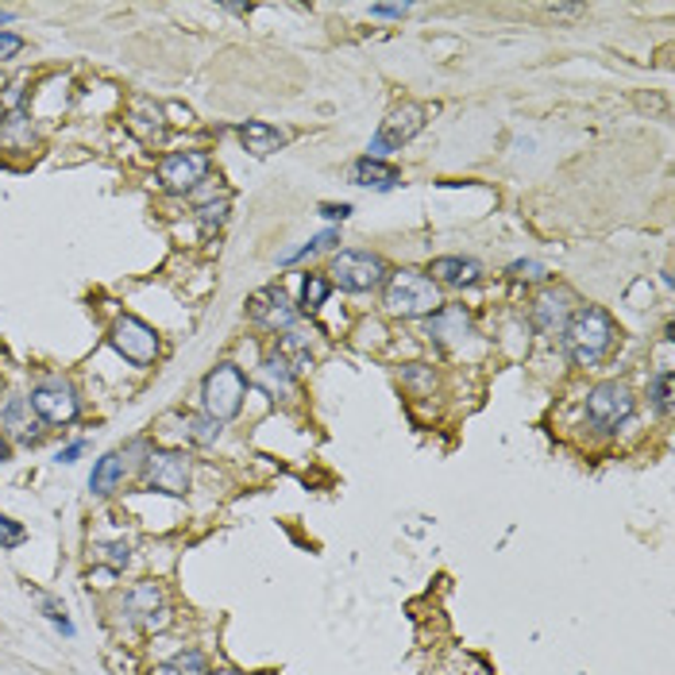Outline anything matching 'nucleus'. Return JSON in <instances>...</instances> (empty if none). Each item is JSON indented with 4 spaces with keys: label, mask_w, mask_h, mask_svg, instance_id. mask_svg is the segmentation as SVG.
Instances as JSON below:
<instances>
[{
    "label": "nucleus",
    "mask_w": 675,
    "mask_h": 675,
    "mask_svg": "<svg viewBox=\"0 0 675 675\" xmlns=\"http://www.w3.org/2000/svg\"><path fill=\"white\" fill-rule=\"evenodd\" d=\"M559 340H564V351L571 356L575 367H598L606 351L613 348V317L598 305H583L567 317Z\"/></svg>",
    "instance_id": "1"
},
{
    "label": "nucleus",
    "mask_w": 675,
    "mask_h": 675,
    "mask_svg": "<svg viewBox=\"0 0 675 675\" xmlns=\"http://www.w3.org/2000/svg\"><path fill=\"white\" fill-rule=\"evenodd\" d=\"M382 305H387L394 317H433L436 309H444L436 282L428 279V274H421V271H410V266L387 274Z\"/></svg>",
    "instance_id": "2"
},
{
    "label": "nucleus",
    "mask_w": 675,
    "mask_h": 675,
    "mask_svg": "<svg viewBox=\"0 0 675 675\" xmlns=\"http://www.w3.org/2000/svg\"><path fill=\"white\" fill-rule=\"evenodd\" d=\"M243 394H248V379H243L240 367L232 363H220L205 374L202 382V405H205V417L220 421H232L236 413L243 410Z\"/></svg>",
    "instance_id": "3"
},
{
    "label": "nucleus",
    "mask_w": 675,
    "mask_h": 675,
    "mask_svg": "<svg viewBox=\"0 0 675 675\" xmlns=\"http://www.w3.org/2000/svg\"><path fill=\"white\" fill-rule=\"evenodd\" d=\"M328 274L348 294H367V290H379L387 282V263L371 251H336Z\"/></svg>",
    "instance_id": "4"
},
{
    "label": "nucleus",
    "mask_w": 675,
    "mask_h": 675,
    "mask_svg": "<svg viewBox=\"0 0 675 675\" xmlns=\"http://www.w3.org/2000/svg\"><path fill=\"white\" fill-rule=\"evenodd\" d=\"M109 344L132 367H148V363H155V356H159V333L148 325V320L132 317V313H128V317H120L117 325H112Z\"/></svg>",
    "instance_id": "5"
},
{
    "label": "nucleus",
    "mask_w": 675,
    "mask_h": 675,
    "mask_svg": "<svg viewBox=\"0 0 675 675\" xmlns=\"http://www.w3.org/2000/svg\"><path fill=\"white\" fill-rule=\"evenodd\" d=\"M32 410L35 417L43 421V425H70L74 417H78V390L70 387L66 379H43L40 387L32 390Z\"/></svg>",
    "instance_id": "6"
},
{
    "label": "nucleus",
    "mask_w": 675,
    "mask_h": 675,
    "mask_svg": "<svg viewBox=\"0 0 675 675\" xmlns=\"http://www.w3.org/2000/svg\"><path fill=\"white\" fill-rule=\"evenodd\" d=\"M629 413H633V390H629L625 382H598L587 394L590 425L606 428V433L618 428L621 421H629Z\"/></svg>",
    "instance_id": "7"
},
{
    "label": "nucleus",
    "mask_w": 675,
    "mask_h": 675,
    "mask_svg": "<svg viewBox=\"0 0 675 675\" xmlns=\"http://www.w3.org/2000/svg\"><path fill=\"white\" fill-rule=\"evenodd\" d=\"M143 482L148 490H159V494L182 498L189 490V459L182 451H151L148 464H143Z\"/></svg>",
    "instance_id": "8"
},
{
    "label": "nucleus",
    "mask_w": 675,
    "mask_h": 675,
    "mask_svg": "<svg viewBox=\"0 0 675 675\" xmlns=\"http://www.w3.org/2000/svg\"><path fill=\"white\" fill-rule=\"evenodd\" d=\"M421 128H425V109H421V105H402V109H394L387 120H382V128L371 140V155L367 159L390 155V151H398L402 143H410Z\"/></svg>",
    "instance_id": "9"
},
{
    "label": "nucleus",
    "mask_w": 675,
    "mask_h": 675,
    "mask_svg": "<svg viewBox=\"0 0 675 675\" xmlns=\"http://www.w3.org/2000/svg\"><path fill=\"white\" fill-rule=\"evenodd\" d=\"M209 174V155L205 151H174L159 163V182H163L171 194H189L197 189Z\"/></svg>",
    "instance_id": "10"
},
{
    "label": "nucleus",
    "mask_w": 675,
    "mask_h": 675,
    "mask_svg": "<svg viewBox=\"0 0 675 675\" xmlns=\"http://www.w3.org/2000/svg\"><path fill=\"white\" fill-rule=\"evenodd\" d=\"M248 317L255 320V325H263V328H294V320H297V309H294V302L286 297V290H279V286H266V290H255V294L248 297Z\"/></svg>",
    "instance_id": "11"
},
{
    "label": "nucleus",
    "mask_w": 675,
    "mask_h": 675,
    "mask_svg": "<svg viewBox=\"0 0 675 675\" xmlns=\"http://www.w3.org/2000/svg\"><path fill=\"white\" fill-rule=\"evenodd\" d=\"M571 294L567 290H544L533 305V325L541 328L544 336H564L567 317H571Z\"/></svg>",
    "instance_id": "12"
},
{
    "label": "nucleus",
    "mask_w": 675,
    "mask_h": 675,
    "mask_svg": "<svg viewBox=\"0 0 675 675\" xmlns=\"http://www.w3.org/2000/svg\"><path fill=\"white\" fill-rule=\"evenodd\" d=\"M425 336H428V340H436V344H464L467 336H475L471 333V317H467L459 305H451V309H436L433 317H428V325H425Z\"/></svg>",
    "instance_id": "13"
},
{
    "label": "nucleus",
    "mask_w": 675,
    "mask_h": 675,
    "mask_svg": "<svg viewBox=\"0 0 675 675\" xmlns=\"http://www.w3.org/2000/svg\"><path fill=\"white\" fill-rule=\"evenodd\" d=\"M32 402H28V398H9V402H4V410H0V425L9 428L12 436H17V440H24V444H32V440H40L43 436V421L40 417H32Z\"/></svg>",
    "instance_id": "14"
},
{
    "label": "nucleus",
    "mask_w": 675,
    "mask_h": 675,
    "mask_svg": "<svg viewBox=\"0 0 675 675\" xmlns=\"http://www.w3.org/2000/svg\"><path fill=\"white\" fill-rule=\"evenodd\" d=\"M428 274H433V282H444V286H475L482 279V266L475 259L444 255V259H433Z\"/></svg>",
    "instance_id": "15"
},
{
    "label": "nucleus",
    "mask_w": 675,
    "mask_h": 675,
    "mask_svg": "<svg viewBox=\"0 0 675 675\" xmlns=\"http://www.w3.org/2000/svg\"><path fill=\"white\" fill-rule=\"evenodd\" d=\"M351 182H356V186H367V189H394L398 182H402V171L382 163V159L363 155L356 166H351Z\"/></svg>",
    "instance_id": "16"
},
{
    "label": "nucleus",
    "mask_w": 675,
    "mask_h": 675,
    "mask_svg": "<svg viewBox=\"0 0 675 675\" xmlns=\"http://www.w3.org/2000/svg\"><path fill=\"white\" fill-rule=\"evenodd\" d=\"M240 140L255 159H266L271 151H279L286 143V132L274 124H263V120H248V124H240Z\"/></svg>",
    "instance_id": "17"
},
{
    "label": "nucleus",
    "mask_w": 675,
    "mask_h": 675,
    "mask_svg": "<svg viewBox=\"0 0 675 675\" xmlns=\"http://www.w3.org/2000/svg\"><path fill=\"white\" fill-rule=\"evenodd\" d=\"M274 356L282 359V363L290 367L294 374H302V371H309L313 367V351H309V336L305 333H297V328H290L286 336L279 340V351Z\"/></svg>",
    "instance_id": "18"
},
{
    "label": "nucleus",
    "mask_w": 675,
    "mask_h": 675,
    "mask_svg": "<svg viewBox=\"0 0 675 675\" xmlns=\"http://www.w3.org/2000/svg\"><path fill=\"white\" fill-rule=\"evenodd\" d=\"M0 148L4 151H32L35 148V128L24 112H9V120L0 124Z\"/></svg>",
    "instance_id": "19"
},
{
    "label": "nucleus",
    "mask_w": 675,
    "mask_h": 675,
    "mask_svg": "<svg viewBox=\"0 0 675 675\" xmlns=\"http://www.w3.org/2000/svg\"><path fill=\"white\" fill-rule=\"evenodd\" d=\"M120 479H124V456H120V451H109V456L97 459L94 475H89V490H94V494H112V490L120 487Z\"/></svg>",
    "instance_id": "20"
},
{
    "label": "nucleus",
    "mask_w": 675,
    "mask_h": 675,
    "mask_svg": "<svg viewBox=\"0 0 675 675\" xmlns=\"http://www.w3.org/2000/svg\"><path fill=\"white\" fill-rule=\"evenodd\" d=\"M128 610L148 621V625H155V613H163V590L155 583H140V587L128 590Z\"/></svg>",
    "instance_id": "21"
},
{
    "label": "nucleus",
    "mask_w": 675,
    "mask_h": 675,
    "mask_svg": "<svg viewBox=\"0 0 675 675\" xmlns=\"http://www.w3.org/2000/svg\"><path fill=\"white\" fill-rule=\"evenodd\" d=\"M143 109H148V112H143V117H140V112L132 109V117H128V128H132V132L140 135L143 143H155V140H163V135H166L163 112H159V109H155V105H151V101H143Z\"/></svg>",
    "instance_id": "22"
},
{
    "label": "nucleus",
    "mask_w": 675,
    "mask_h": 675,
    "mask_svg": "<svg viewBox=\"0 0 675 675\" xmlns=\"http://www.w3.org/2000/svg\"><path fill=\"white\" fill-rule=\"evenodd\" d=\"M263 379H266V387H271L274 394H282V398L294 394V371H290V367L282 363L279 356H271L263 363Z\"/></svg>",
    "instance_id": "23"
},
{
    "label": "nucleus",
    "mask_w": 675,
    "mask_h": 675,
    "mask_svg": "<svg viewBox=\"0 0 675 675\" xmlns=\"http://www.w3.org/2000/svg\"><path fill=\"white\" fill-rule=\"evenodd\" d=\"M328 294H333V282L325 279V274H305L302 282V309H320V305L328 302Z\"/></svg>",
    "instance_id": "24"
},
{
    "label": "nucleus",
    "mask_w": 675,
    "mask_h": 675,
    "mask_svg": "<svg viewBox=\"0 0 675 675\" xmlns=\"http://www.w3.org/2000/svg\"><path fill=\"white\" fill-rule=\"evenodd\" d=\"M228 209H232V202H228V194H225L220 202H205L202 209H197V220H202L205 232H217V228L228 220Z\"/></svg>",
    "instance_id": "25"
},
{
    "label": "nucleus",
    "mask_w": 675,
    "mask_h": 675,
    "mask_svg": "<svg viewBox=\"0 0 675 675\" xmlns=\"http://www.w3.org/2000/svg\"><path fill=\"white\" fill-rule=\"evenodd\" d=\"M649 398L656 405V413H672V371H660L649 382Z\"/></svg>",
    "instance_id": "26"
},
{
    "label": "nucleus",
    "mask_w": 675,
    "mask_h": 675,
    "mask_svg": "<svg viewBox=\"0 0 675 675\" xmlns=\"http://www.w3.org/2000/svg\"><path fill=\"white\" fill-rule=\"evenodd\" d=\"M340 240V232H336V228H328V232H320V236H313L309 243H305V248H297V251H290L286 259H282V263H297V259H305V255H317V251H325V248H333V243Z\"/></svg>",
    "instance_id": "27"
},
{
    "label": "nucleus",
    "mask_w": 675,
    "mask_h": 675,
    "mask_svg": "<svg viewBox=\"0 0 675 675\" xmlns=\"http://www.w3.org/2000/svg\"><path fill=\"white\" fill-rule=\"evenodd\" d=\"M24 541H28V529L20 525V521H12V518L0 513V544H4V548H20Z\"/></svg>",
    "instance_id": "28"
},
{
    "label": "nucleus",
    "mask_w": 675,
    "mask_h": 675,
    "mask_svg": "<svg viewBox=\"0 0 675 675\" xmlns=\"http://www.w3.org/2000/svg\"><path fill=\"white\" fill-rule=\"evenodd\" d=\"M186 425H189V436H194L197 444H213V440H217V433H220V425L213 417H189Z\"/></svg>",
    "instance_id": "29"
},
{
    "label": "nucleus",
    "mask_w": 675,
    "mask_h": 675,
    "mask_svg": "<svg viewBox=\"0 0 675 675\" xmlns=\"http://www.w3.org/2000/svg\"><path fill=\"white\" fill-rule=\"evenodd\" d=\"M174 664H178L182 675H209V664H205V656L197 649L178 652V656H174Z\"/></svg>",
    "instance_id": "30"
},
{
    "label": "nucleus",
    "mask_w": 675,
    "mask_h": 675,
    "mask_svg": "<svg viewBox=\"0 0 675 675\" xmlns=\"http://www.w3.org/2000/svg\"><path fill=\"white\" fill-rule=\"evenodd\" d=\"M510 274H513V279H521V282H541L544 279V266L541 263H513Z\"/></svg>",
    "instance_id": "31"
},
{
    "label": "nucleus",
    "mask_w": 675,
    "mask_h": 675,
    "mask_svg": "<svg viewBox=\"0 0 675 675\" xmlns=\"http://www.w3.org/2000/svg\"><path fill=\"white\" fill-rule=\"evenodd\" d=\"M20 51H24V40H20V35L0 32V63H4V58H17Z\"/></svg>",
    "instance_id": "32"
},
{
    "label": "nucleus",
    "mask_w": 675,
    "mask_h": 675,
    "mask_svg": "<svg viewBox=\"0 0 675 675\" xmlns=\"http://www.w3.org/2000/svg\"><path fill=\"white\" fill-rule=\"evenodd\" d=\"M410 12V4H374L371 17H405Z\"/></svg>",
    "instance_id": "33"
},
{
    "label": "nucleus",
    "mask_w": 675,
    "mask_h": 675,
    "mask_svg": "<svg viewBox=\"0 0 675 675\" xmlns=\"http://www.w3.org/2000/svg\"><path fill=\"white\" fill-rule=\"evenodd\" d=\"M348 213H351V205H320V217H328V220H348Z\"/></svg>",
    "instance_id": "34"
},
{
    "label": "nucleus",
    "mask_w": 675,
    "mask_h": 675,
    "mask_svg": "<svg viewBox=\"0 0 675 675\" xmlns=\"http://www.w3.org/2000/svg\"><path fill=\"white\" fill-rule=\"evenodd\" d=\"M81 448H86V444H70V448H63V451H58V459H63V464H74V459H78L81 456Z\"/></svg>",
    "instance_id": "35"
},
{
    "label": "nucleus",
    "mask_w": 675,
    "mask_h": 675,
    "mask_svg": "<svg viewBox=\"0 0 675 675\" xmlns=\"http://www.w3.org/2000/svg\"><path fill=\"white\" fill-rule=\"evenodd\" d=\"M148 675H182V672H178V664H174V660H166V664H155V667H151Z\"/></svg>",
    "instance_id": "36"
},
{
    "label": "nucleus",
    "mask_w": 675,
    "mask_h": 675,
    "mask_svg": "<svg viewBox=\"0 0 675 675\" xmlns=\"http://www.w3.org/2000/svg\"><path fill=\"white\" fill-rule=\"evenodd\" d=\"M12 20V9H0V24H9Z\"/></svg>",
    "instance_id": "37"
},
{
    "label": "nucleus",
    "mask_w": 675,
    "mask_h": 675,
    "mask_svg": "<svg viewBox=\"0 0 675 675\" xmlns=\"http://www.w3.org/2000/svg\"><path fill=\"white\" fill-rule=\"evenodd\" d=\"M0 459H9V440H0Z\"/></svg>",
    "instance_id": "38"
},
{
    "label": "nucleus",
    "mask_w": 675,
    "mask_h": 675,
    "mask_svg": "<svg viewBox=\"0 0 675 675\" xmlns=\"http://www.w3.org/2000/svg\"><path fill=\"white\" fill-rule=\"evenodd\" d=\"M209 675H240V672H232V667H225V672H209Z\"/></svg>",
    "instance_id": "39"
}]
</instances>
